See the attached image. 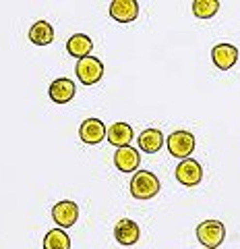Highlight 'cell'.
<instances>
[{"label":"cell","instance_id":"cell-1","mask_svg":"<svg viewBox=\"0 0 240 249\" xmlns=\"http://www.w3.org/2000/svg\"><path fill=\"white\" fill-rule=\"evenodd\" d=\"M160 193L158 177L149 170H139L130 178V196L135 199H151Z\"/></svg>","mask_w":240,"mask_h":249},{"label":"cell","instance_id":"cell-2","mask_svg":"<svg viewBox=\"0 0 240 249\" xmlns=\"http://www.w3.org/2000/svg\"><path fill=\"white\" fill-rule=\"evenodd\" d=\"M226 237V229L220 220H205L197 224V239L205 249H215L224 243Z\"/></svg>","mask_w":240,"mask_h":249},{"label":"cell","instance_id":"cell-3","mask_svg":"<svg viewBox=\"0 0 240 249\" xmlns=\"http://www.w3.org/2000/svg\"><path fill=\"white\" fill-rule=\"evenodd\" d=\"M166 145H168V152L172 158L187 160L189 156L195 152V135L189 133V131H174V133L166 139Z\"/></svg>","mask_w":240,"mask_h":249},{"label":"cell","instance_id":"cell-4","mask_svg":"<svg viewBox=\"0 0 240 249\" xmlns=\"http://www.w3.org/2000/svg\"><path fill=\"white\" fill-rule=\"evenodd\" d=\"M75 75L83 85H96L104 77V62L97 56H87L77 60Z\"/></svg>","mask_w":240,"mask_h":249},{"label":"cell","instance_id":"cell-5","mask_svg":"<svg viewBox=\"0 0 240 249\" xmlns=\"http://www.w3.org/2000/svg\"><path fill=\"white\" fill-rule=\"evenodd\" d=\"M176 178L184 187H195L203 178V168H201V164L195 158L180 160V164L176 166Z\"/></svg>","mask_w":240,"mask_h":249},{"label":"cell","instance_id":"cell-6","mask_svg":"<svg viewBox=\"0 0 240 249\" xmlns=\"http://www.w3.org/2000/svg\"><path fill=\"white\" fill-rule=\"evenodd\" d=\"M52 218L58 224V229H71L77 222V218H79V208H77L75 201H68V199L58 201L52 208Z\"/></svg>","mask_w":240,"mask_h":249},{"label":"cell","instance_id":"cell-7","mask_svg":"<svg viewBox=\"0 0 240 249\" xmlns=\"http://www.w3.org/2000/svg\"><path fill=\"white\" fill-rule=\"evenodd\" d=\"M106 133H108V129L99 119H85L79 127L81 142L87 143V145H97L99 142H104Z\"/></svg>","mask_w":240,"mask_h":249},{"label":"cell","instance_id":"cell-8","mask_svg":"<svg viewBox=\"0 0 240 249\" xmlns=\"http://www.w3.org/2000/svg\"><path fill=\"white\" fill-rule=\"evenodd\" d=\"M211 60H213V65L218 67V69H222V71H228V69H232V67L236 65V60H238V48H236V46H232V44L222 42L218 46H213Z\"/></svg>","mask_w":240,"mask_h":249},{"label":"cell","instance_id":"cell-9","mask_svg":"<svg viewBox=\"0 0 240 249\" xmlns=\"http://www.w3.org/2000/svg\"><path fill=\"white\" fill-rule=\"evenodd\" d=\"M75 93H77V88H75V83L71 79H66V77H60V79H54L50 83V88H48V96L52 102H56V104H66V102H71V100L75 98Z\"/></svg>","mask_w":240,"mask_h":249},{"label":"cell","instance_id":"cell-10","mask_svg":"<svg viewBox=\"0 0 240 249\" xmlns=\"http://www.w3.org/2000/svg\"><path fill=\"white\" fill-rule=\"evenodd\" d=\"M139 235H141L139 224L135 220H130V218H122V220H118L116 227H114V239L125 247L135 245L139 241Z\"/></svg>","mask_w":240,"mask_h":249},{"label":"cell","instance_id":"cell-11","mask_svg":"<svg viewBox=\"0 0 240 249\" xmlns=\"http://www.w3.org/2000/svg\"><path fill=\"white\" fill-rule=\"evenodd\" d=\"M110 17L118 23H130L139 17V4L135 0H114L110 4Z\"/></svg>","mask_w":240,"mask_h":249},{"label":"cell","instance_id":"cell-12","mask_svg":"<svg viewBox=\"0 0 240 249\" xmlns=\"http://www.w3.org/2000/svg\"><path fill=\"white\" fill-rule=\"evenodd\" d=\"M108 142H110L114 147H128L130 142H133V127L128 123H114L108 127Z\"/></svg>","mask_w":240,"mask_h":249},{"label":"cell","instance_id":"cell-13","mask_svg":"<svg viewBox=\"0 0 240 249\" xmlns=\"http://www.w3.org/2000/svg\"><path fill=\"white\" fill-rule=\"evenodd\" d=\"M139 162H141V158H139V152L135 150V147H120L118 152L114 154V164L116 168L120 170V173H135V170L139 168Z\"/></svg>","mask_w":240,"mask_h":249},{"label":"cell","instance_id":"cell-14","mask_svg":"<svg viewBox=\"0 0 240 249\" xmlns=\"http://www.w3.org/2000/svg\"><path fill=\"white\" fill-rule=\"evenodd\" d=\"M91 50H94V42H91V37L85 36V34H75V36L68 37V42H66V52L77 60L87 58Z\"/></svg>","mask_w":240,"mask_h":249},{"label":"cell","instance_id":"cell-15","mask_svg":"<svg viewBox=\"0 0 240 249\" xmlns=\"http://www.w3.org/2000/svg\"><path fill=\"white\" fill-rule=\"evenodd\" d=\"M29 42L35 46H50L54 42V27L48 21H37L29 29Z\"/></svg>","mask_w":240,"mask_h":249},{"label":"cell","instance_id":"cell-16","mask_svg":"<svg viewBox=\"0 0 240 249\" xmlns=\"http://www.w3.org/2000/svg\"><path fill=\"white\" fill-rule=\"evenodd\" d=\"M139 150H143L147 154H156L161 150L164 145V135H161L160 129H145L141 135H139Z\"/></svg>","mask_w":240,"mask_h":249},{"label":"cell","instance_id":"cell-17","mask_svg":"<svg viewBox=\"0 0 240 249\" xmlns=\"http://www.w3.org/2000/svg\"><path fill=\"white\" fill-rule=\"evenodd\" d=\"M44 249H71V237L64 229H52L44 237Z\"/></svg>","mask_w":240,"mask_h":249},{"label":"cell","instance_id":"cell-18","mask_svg":"<svg viewBox=\"0 0 240 249\" xmlns=\"http://www.w3.org/2000/svg\"><path fill=\"white\" fill-rule=\"evenodd\" d=\"M218 11H220L218 0H195L192 2V15L197 19H211Z\"/></svg>","mask_w":240,"mask_h":249},{"label":"cell","instance_id":"cell-19","mask_svg":"<svg viewBox=\"0 0 240 249\" xmlns=\"http://www.w3.org/2000/svg\"><path fill=\"white\" fill-rule=\"evenodd\" d=\"M203 249H205V247H203Z\"/></svg>","mask_w":240,"mask_h":249}]
</instances>
